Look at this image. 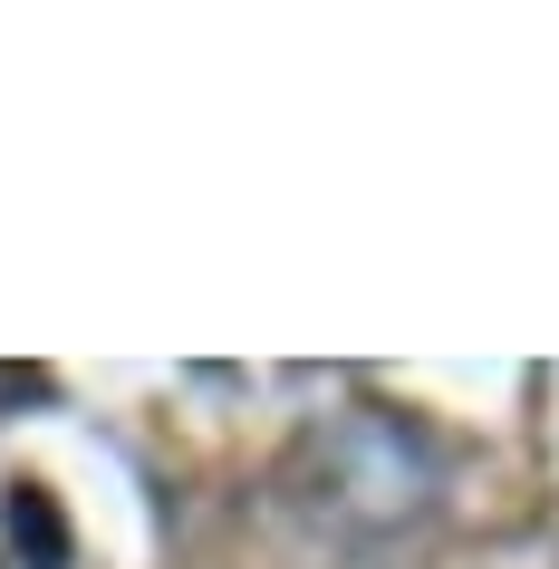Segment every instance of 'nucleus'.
<instances>
[{"instance_id": "f257e3e1", "label": "nucleus", "mask_w": 559, "mask_h": 569, "mask_svg": "<svg viewBox=\"0 0 559 569\" xmlns=\"http://www.w3.org/2000/svg\"><path fill=\"white\" fill-rule=\"evenodd\" d=\"M309 502L338 521V531H406L435 511V445L415 435L406 416H386V406H357L338 416L309 445Z\"/></svg>"}]
</instances>
